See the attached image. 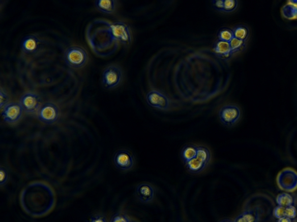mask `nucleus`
Here are the masks:
<instances>
[{"instance_id":"26","label":"nucleus","mask_w":297,"mask_h":222,"mask_svg":"<svg viewBox=\"0 0 297 222\" xmlns=\"http://www.w3.org/2000/svg\"><path fill=\"white\" fill-rule=\"evenodd\" d=\"M0 98H1V101H0L1 102V106H0V108L2 110L4 106L8 104V101L10 100V97L8 96V94L3 88L0 90Z\"/></svg>"},{"instance_id":"28","label":"nucleus","mask_w":297,"mask_h":222,"mask_svg":"<svg viewBox=\"0 0 297 222\" xmlns=\"http://www.w3.org/2000/svg\"><path fill=\"white\" fill-rule=\"evenodd\" d=\"M296 215V209L293 205L285 208V216L292 219H294Z\"/></svg>"},{"instance_id":"1","label":"nucleus","mask_w":297,"mask_h":222,"mask_svg":"<svg viewBox=\"0 0 297 222\" xmlns=\"http://www.w3.org/2000/svg\"><path fill=\"white\" fill-rule=\"evenodd\" d=\"M88 58L85 49L81 47L73 46L68 48L65 53L66 63L70 67L80 68L84 67Z\"/></svg>"},{"instance_id":"34","label":"nucleus","mask_w":297,"mask_h":222,"mask_svg":"<svg viewBox=\"0 0 297 222\" xmlns=\"http://www.w3.org/2000/svg\"><path fill=\"white\" fill-rule=\"evenodd\" d=\"M132 222H135V221H132Z\"/></svg>"},{"instance_id":"5","label":"nucleus","mask_w":297,"mask_h":222,"mask_svg":"<svg viewBox=\"0 0 297 222\" xmlns=\"http://www.w3.org/2000/svg\"><path fill=\"white\" fill-rule=\"evenodd\" d=\"M109 31L113 40L126 45L131 43V31L126 23L122 22L111 23L109 24Z\"/></svg>"},{"instance_id":"14","label":"nucleus","mask_w":297,"mask_h":222,"mask_svg":"<svg viewBox=\"0 0 297 222\" xmlns=\"http://www.w3.org/2000/svg\"><path fill=\"white\" fill-rule=\"evenodd\" d=\"M39 40L34 35L24 37L21 42L22 50L28 54L34 53L39 47Z\"/></svg>"},{"instance_id":"19","label":"nucleus","mask_w":297,"mask_h":222,"mask_svg":"<svg viewBox=\"0 0 297 222\" xmlns=\"http://www.w3.org/2000/svg\"><path fill=\"white\" fill-rule=\"evenodd\" d=\"M234 38L246 42L249 39L250 30L249 28L244 25H238L233 28Z\"/></svg>"},{"instance_id":"6","label":"nucleus","mask_w":297,"mask_h":222,"mask_svg":"<svg viewBox=\"0 0 297 222\" xmlns=\"http://www.w3.org/2000/svg\"><path fill=\"white\" fill-rule=\"evenodd\" d=\"M60 117V109L52 102H46L41 105L37 112L39 120L47 125L55 123Z\"/></svg>"},{"instance_id":"17","label":"nucleus","mask_w":297,"mask_h":222,"mask_svg":"<svg viewBox=\"0 0 297 222\" xmlns=\"http://www.w3.org/2000/svg\"><path fill=\"white\" fill-rule=\"evenodd\" d=\"M186 164L187 170L192 174H199L203 171L207 164L204 163L200 159L196 157Z\"/></svg>"},{"instance_id":"7","label":"nucleus","mask_w":297,"mask_h":222,"mask_svg":"<svg viewBox=\"0 0 297 222\" xmlns=\"http://www.w3.org/2000/svg\"><path fill=\"white\" fill-rule=\"evenodd\" d=\"M113 162L118 170L123 171H130L134 166V156L129 151L118 150L114 155Z\"/></svg>"},{"instance_id":"20","label":"nucleus","mask_w":297,"mask_h":222,"mask_svg":"<svg viewBox=\"0 0 297 222\" xmlns=\"http://www.w3.org/2000/svg\"><path fill=\"white\" fill-rule=\"evenodd\" d=\"M196 157L208 165L209 163L211 161L212 154L207 147L203 146H197Z\"/></svg>"},{"instance_id":"16","label":"nucleus","mask_w":297,"mask_h":222,"mask_svg":"<svg viewBox=\"0 0 297 222\" xmlns=\"http://www.w3.org/2000/svg\"><path fill=\"white\" fill-rule=\"evenodd\" d=\"M97 9L105 14H113L116 9V2L114 0H97L95 2Z\"/></svg>"},{"instance_id":"11","label":"nucleus","mask_w":297,"mask_h":222,"mask_svg":"<svg viewBox=\"0 0 297 222\" xmlns=\"http://www.w3.org/2000/svg\"><path fill=\"white\" fill-rule=\"evenodd\" d=\"M135 195L141 202L151 203L155 198V189L150 183H140L135 189Z\"/></svg>"},{"instance_id":"31","label":"nucleus","mask_w":297,"mask_h":222,"mask_svg":"<svg viewBox=\"0 0 297 222\" xmlns=\"http://www.w3.org/2000/svg\"><path fill=\"white\" fill-rule=\"evenodd\" d=\"M88 222H108L104 215L96 214L90 217Z\"/></svg>"},{"instance_id":"2","label":"nucleus","mask_w":297,"mask_h":222,"mask_svg":"<svg viewBox=\"0 0 297 222\" xmlns=\"http://www.w3.org/2000/svg\"><path fill=\"white\" fill-rule=\"evenodd\" d=\"M123 71L117 65L111 64L102 73V84L107 89L116 88L123 80Z\"/></svg>"},{"instance_id":"18","label":"nucleus","mask_w":297,"mask_h":222,"mask_svg":"<svg viewBox=\"0 0 297 222\" xmlns=\"http://www.w3.org/2000/svg\"><path fill=\"white\" fill-rule=\"evenodd\" d=\"M197 153V146L194 145H188L184 147L181 151V158L185 164H187L196 157Z\"/></svg>"},{"instance_id":"32","label":"nucleus","mask_w":297,"mask_h":222,"mask_svg":"<svg viewBox=\"0 0 297 222\" xmlns=\"http://www.w3.org/2000/svg\"><path fill=\"white\" fill-rule=\"evenodd\" d=\"M278 222H292V219L286 216H283L278 219Z\"/></svg>"},{"instance_id":"4","label":"nucleus","mask_w":297,"mask_h":222,"mask_svg":"<svg viewBox=\"0 0 297 222\" xmlns=\"http://www.w3.org/2000/svg\"><path fill=\"white\" fill-rule=\"evenodd\" d=\"M241 110L239 106L233 104L223 106L218 113L220 120L223 125L233 126L241 117Z\"/></svg>"},{"instance_id":"10","label":"nucleus","mask_w":297,"mask_h":222,"mask_svg":"<svg viewBox=\"0 0 297 222\" xmlns=\"http://www.w3.org/2000/svg\"><path fill=\"white\" fill-rule=\"evenodd\" d=\"M147 104L152 107L166 110L170 108V101L163 94L156 90L148 92L146 96Z\"/></svg>"},{"instance_id":"9","label":"nucleus","mask_w":297,"mask_h":222,"mask_svg":"<svg viewBox=\"0 0 297 222\" xmlns=\"http://www.w3.org/2000/svg\"><path fill=\"white\" fill-rule=\"evenodd\" d=\"M19 103L24 112L35 114L38 112L41 106L40 97L34 93H26L20 97Z\"/></svg>"},{"instance_id":"8","label":"nucleus","mask_w":297,"mask_h":222,"mask_svg":"<svg viewBox=\"0 0 297 222\" xmlns=\"http://www.w3.org/2000/svg\"><path fill=\"white\" fill-rule=\"evenodd\" d=\"M2 110L3 120L10 124L18 122L23 113L21 105L15 102L7 104Z\"/></svg>"},{"instance_id":"22","label":"nucleus","mask_w":297,"mask_h":222,"mask_svg":"<svg viewBox=\"0 0 297 222\" xmlns=\"http://www.w3.org/2000/svg\"><path fill=\"white\" fill-rule=\"evenodd\" d=\"M218 38L219 40L230 43L234 38L233 30L230 29L229 28H222L218 32Z\"/></svg>"},{"instance_id":"21","label":"nucleus","mask_w":297,"mask_h":222,"mask_svg":"<svg viewBox=\"0 0 297 222\" xmlns=\"http://www.w3.org/2000/svg\"><path fill=\"white\" fill-rule=\"evenodd\" d=\"M276 202H277L279 206L286 208L292 205L293 199H292V197L290 195H288L286 193H283L278 195L277 198H276Z\"/></svg>"},{"instance_id":"13","label":"nucleus","mask_w":297,"mask_h":222,"mask_svg":"<svg viewBox=\"0 0 297 222\" xmlns=\"http://www.w3.org/2000/svg\"><path fill=\"white\" fill-rule=\"evenodd\" d=\"M281 14L284 18L297 20V0H289L281 8Z\"/></svg>"},{"instance_id":"29","label":"nucleus","mask_w":297,"mask_h":222,"mask_svg":"<svg viewBox=\"0 0 297 222\" xmlns=\"http://www.w3.org/2000/svg\"><path fill=\"white\" fill-rule=\"evenodd\" d=\"M274 215L277 219L285 216V208L281 206L276 207L274 211Z\"/></svg>"},{"instance_id":"33","label":"nucleus","mask_w":297,"mask_h":222,"mask_svg":"<svg viewBox=\"0 0 297 222\" xmlns=\"http://www.w3.org/2000/svg\"><path fill=\"white\" fill-rule=\"evenodd\" d=\"M220 222H234V221L229 220V219H224L221 220Z\"/></svg>"},{"instance_id":"12","label":"nucleus","mask_w":297,"mask_h":222,"mask_svg":"<svg viewBox=\"0 0 297 222\" xmlns=\"http://www.w3.org/2000/svg\"><path fill=\"white\" fill-rule=\"evenodd\" d=\"M213 51L218 57L224 59H229L233 55L230 43L219 40L214 43Z\"/></svg>"},{"instance_id":"27","label":"nucleus","mask_w":297,"mask_h":222,"mask_svg":"<svg viewBox=\"0 0 297 222\" xmlns=\"http://www.w3.org/2000/svg\"><path fill=\"white\" fill-rule=\"evenodd\" d=\"M8 179V171L5 168L1 167L0 168V184H1L2 187L4 186L7 183Z\"/></svg>"},{"instance_id":"25","label":"nucleus","mask_w":297,"mask_h":222,"mask_svg":"<svg viewBox=\"0 0 297 222\" xmlns=\"http://www.w3.org/2000/svg\"><path fill=\"white\" fill-rule=\"evenodd\" d=\"M110 222H132L125 213L120 212L115 213L110 219Z\"/></svg>"},{"instance_id":"30","label":"nucleus","mask_w":297,"mask_h":222,"mask_svg":"<svg viewBox=\"0 0 297 222\" xmlns=\"http://www.w3.org/2000/svg\"><path fill=\"white\" fill-rule=\"evenodd\" d=\"M212 3L214 9L218 12H223V10H224V0H214Z\"/></svg>"},{"instance_id":"3","label":"nucleus","mask_w":297,"mask_h":222,"mask_svg":"<svg viewBox=\"0 0 297 222\" xmlns=\"http://www.w3.org/2000/svg\"><path fill=\"white\" fill-rule=\"evenodd\" d=\"M277 183L283 191L288 192L295 191L297 189V172L292 168H285L279 172Z\"/></svg>"},{"instance_id":"24","label":"nucleus","mask_w":297,"mask_h":222,"mask_svg":"<svg viewBox=\"0 0 297 222\" xmlns=\"http://www.w3.org/2000/svg\"><path fill=\"white\" fill-rule=\"evenodd\" d=\"M238 7V2L235 0H224V13H231L237 9Z\"/></svg>"},{"instance_id":"23","label":"nucleus","mask_w":297,"mask_h":222,"mask_svg":"<svg viewBox=\"0 0 297 222\" xmlns=\"http://www.w3.org/2000/svg\"><path fill=\"white\" fill-rule=\"evenodd\" d=\"M229 43L233 55L243 50L246 44L245 41H243L235 38H233Z\"/></svg>"},{"instance_id":"15","label":"nucleus","mask_w":297,"mask_h":222,"mask_svg":"<svg viewBox=\"0 0 297 222\" xmlns=\"http://www.w3.org/2000/svg\"><path fill=\"white\" fill-rule=\"evenodd\" d=\"M260 213L258 209L246 210L236 217L234 222H259Z\"/></svg>"}]
</instances>
